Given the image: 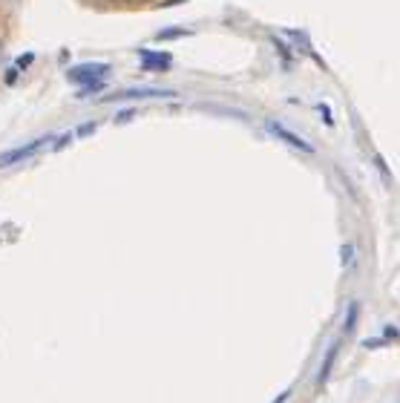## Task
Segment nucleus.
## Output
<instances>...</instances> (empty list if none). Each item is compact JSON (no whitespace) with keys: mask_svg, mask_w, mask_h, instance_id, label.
I'll use <instances>...</instances> for the list:
<instances>
[{"mask_svg":"<svg viewBox=\"0 0 400 403\" xmlns=\"http://www.w3.org/2000/svg\"><path fill=\"white\" fill-rule=\"evenodd\" d=\"M110 75V64H78V67H72L70 72H67V78L72 81V84H78V87H84V84H98V81H104Z\"/></svg>","mask_w":400,"mask_h":403,"instance_id":"f257e3e1","label":"nucleus"},{"mask_svg":"<svg viewBox=\"0 0 400 403\" xmlns=\"http://www.w3.org/2000/svg\"><path fill=\"white\" fill-rule=\"evenodd\" d=\"M173 89H159V87H133V89H121L112 92L104 101H127V98H173Z\"/></svg>","mask_w":400,"mask_h":403,"instance_id":"f03ea898","label":"nucleus"},{"mask_svg":"<svg viewBox=\"0 0 400 403\" xmlns=\"http://www.w3.org/2000/svg\"><path fill=\"white\" fill-rule=\"evenodd\" d=\"M52 139L49 136H44V139H35V141H29V144H23V147H18V150H9V153H0V167H9V165H15V162H23L26 156H32V153H38L44 144H49Z\"/></svg>","mask_w":400,"mask_h":403,"instance_id":"7ed1b4c3","label":"nucleus"},{"mask_svg":"<svg viewBox=\"0 0 400 403\" xmlns=\"http://www.w3.org/2000/svg\"><path fill=\"white\" fill-rule=\"evenodd\" d=\"M268 133H273L276 139H283V141H288L294 150H299V153H314V147L309 144V141H305V139H299L297 133H291V130H285L283 127V124H276V121H271L268 124Z\"/></svg>","mask_w":400,"mask_h":403,"instance_id":"20e7f679","label":"nucleus"},{"mask_svg":"<svg viewBox=\"0 0 400 403\" xmlns=\"http://www.w3.org/2000/svg\"><path fill=\"white\" fill-rule=\"evenodd\" d=\"M138 58H141V67H144V70H159V72H164V70H170V67H173V58H170V52H153V49H141V52H138Z\"/></svg>","mask_w":400,"mask_h":403,"instance_id":"39448f33","label":"nucleus"},{"mask_svg":"<svg viewBox=\"0 0 400 403\" xmlns=\"http://www.w3.org/2000/svg\"><path fill=\"white\" fill-rule=\"evenodd\" d=\"M188 29H164V32L156 35V41H170V38H188Z\"/></svg>","mask_w":400,"mask_h":403,"instance_id":"423d86ee","label":"nucleus"},{"mask_svg":"<svg viewBox=\"0 0 400 403\" xmlns=\"http://www.w3.org/2000/svg\"><path fill=\"white\" fill-rule=\"evenodd\" d=\"M133 115H136L133 110H124V113H121V115H118V121H127V118H133Z\"/></svg>","mask_w":400,"mask_h":403,"instance_id":"0eeeda50","label":"nucleus"}]
</instances>
